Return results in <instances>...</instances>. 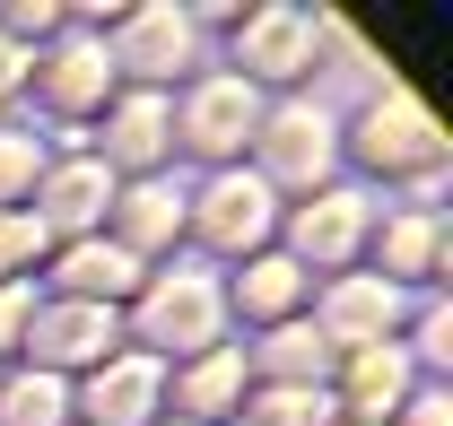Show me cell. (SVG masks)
Returning <instances> with one entry per match:
<instances>
[{
  "mask_svg": "<svg viewBox=\"0 0 453 426\" xmlns=\"http://www.w3.org/2000/svg\"><path fill=\"white\" fill-rule=\"evenodd\" d=\"M149 339H166V348H210L219 339V296H210V278H174L149 296Z\"/></svg>",
  "mask_w": 453,
  "mask_h": 426,
  "instance_id": "6da1fadb",
  "label": "cell"
},
{
  "mask_svg": "<svg viewBox=\"0 0 453 426\" xmlns=\"http://www.w3.org/2000/svg\"><path fill=\"white\" fill-rule=\"evenodd\" d=\"M436 148H445V140H436V122L418 105H393V122L366 131V157H384V165H427Z\"/></svg>",
  "mask_w": 453,
  "mask_h": 426,
  "instance_id": "7a4b0ae2",
  "label": "cell"
},
{
  "mask_svg": "<svg viewBox=\"0 0 453 426\" xmlns=\"http://www.w3.org/2000/svg\"><path fill=\"white\" fill-rule=\"evenodd\" d=\"M149 400H157V374H149V366H113V374H96V392H88L96 426H140Z\"/></svg>",
  "mask_w": 453,
  "mask_h": 426,
  "instance_id": "3957f363",
  "label": "cell"
},
{
  "mask_svg": "<svg viewBox=\"0 0 453 426\" xmlns=\"http://www.w3.org/2000/svg\"><path fill=\"white\" fill-rule=\"evenodd\" d=\"M244 53H253V70L288 79V70L305 61V18H288V9H262V18H253V35H244Z\"/></svg>",
  "mask_w": 453,
  "mask_h": 426,
  "instance_id": "277c9868",
  "label": "cell"
},
{
  "mask_svg": "<svg viewBox=\"0 0 453 426\" xmlns=\"http://www.w3.org/2000/svg\"><path fill=\"white\" fill-rule=\"evenodd\" d=\"M201 226H210L219 244H253V235L271 226V201H262L253 183H219V192H210V217H201Z\"/></svg>",
  "mask_w": 453,
  "mask_h": 426,
  "instance_id": "5b68a950",
  "label": "cell"
},
{
  "mask_svg": "<svg viewBox=\"0 0 453 426\" xmlns=\"http://www.w3.org/2000/svg\"><path fill=\"white\" fill-rule=\"evenodd\" d=\"M244 122H253L244 87H201V105H192V140H201L210 157H226V148L244 140Z\"/></svg>",
  "mask_w": 453,
  "mask_h": 426,
  "instance_id": "8992f818",
  "label": "cell"
},
{
  "mask_svg": "<svg viewBox=\"0 0 453 426\" xmlns=\"http://www.w3.org/2000/svg\"><path fill=\"white\" fill-rule=\"evenodd\" d=\"M323 157H332V140H323V122H314V113L271 122V165H280V174H314Z\"/></svg>",
  "mask_w": 453,
  "mask_h": 426,
  "instance_id": "52a82bcc",
  "label": "cell"
},
{
  "mask_svg": "<svg viewBox=\"0 0 453 426\" xmlns=\"http://www.w3.org/2000/svg\"><path fill=\"white\" fill-rule=\"evenodd\" d=\"M296 235H305V253L340 262V253H349V235H357V201H349V192H332L323 209H305V226H296Z\"/></svg>",
  "mask_w": 453,
  "mask_h": 426,
  "instance_id": "ba28073f",
  "label": "cell"
},
{
  "mask_svg": "<svg viewBox=\"0 0 453 426\" xmlns=\"http://www.w3.org/2000/svg\"><path fill=\"white\" fill-rule=\"evenodd\" d=\"M70 287H79V296H122V287H131V253L79 244V253H70Z\"/></svg>",
  "mask_w": 453,
  "mask_h": 426,
  "instance_id": "9c48e42d",
  "label": "cell"
},
{
  "mask_svg": "<svg viewBox=\"0 0 453 426\" xmlns=\"http://www.w3.org/2000/svg\"><path fill=\"white\" fill-rule=\"evenodd\" d=\"M9 426H61V383H44V374H27V383H9Z\"/></svg>",
  "mask_w": 453,
  "mask_h": 426,
  "instance_id": "30bf717a",
  "label": "cell"
},
{
  "mask_svg": "<svg viewBox=\"0 0 453 426\" xmlns=\"http://www.w3.org/2000/svg\"><path fill=\"white\" fill-rule=\"evenodd\" d=\"M105 339H113V322L96 314V305H79V314H61V322H53V357H96Z\"/></svg>",
  "mask_w": 453,
  "mask_h": 426,
  "instance_id": "8fae6325",
  "label": "cell"
},
{
  "mask_svg": "<svg viewBox=\"0 0 453 426\" xmlns=\"http://www.w3.org/2000/svg\"><path fill=\"white\" fill-rule=\"evenodd\" d=\"M157 140H166V113H157V105H131V113H122V131H113V157L149 165V157H157Z\"/></svg>",
  "mask_w": 453,
  "mask_h": 426,
  "instance_id": "7c38bea8",
  "label": "cell"
},
{
  "mask_svg": "<svg viewBox=\"0 0 453 426\" xmlns=\"http://www.w3.org/2000/svg\"><path fill=\"white\" fill-rule=\"evenodd\" d=\"M288 296H296V270H288V262H253V278H244V305H253V314H280Z\"/></svg>",
  "mask_w": 453,
  "mask_h": 426,
  "instance_id": "4fadbf2b",
  "label": "cell"
},
{
  "mask_svg": "<svg viewBox=\"0 0 453 426\" xmlns=\"http://www.w3.org/2000/svg\"><path fill=\"white\" fill-rule=\"evenodd\" d=\"M96 79H105V61H96V53H61V70H53V96L88 105V96H96Z\"/></svg>",
  "mask_w": 453,
  "mask_h": 426,
  "instance_id": "5bb4252c",
  "label": "cell"
},
{
  "mask_svg": "<svg viewBox=\"0 0 453 426\" xmlns=\"http://www.w3.org/2000/svg\"><path fill=\"white\" fill-rule=\"evenodd\" d=\"M166 53H183V27H174V18H140L131 61H140V70H166Z\"/></svg>",
  "mask_w": 453,
  "mask_h": 426,
  "instance_id": "9a60e30c",
  "label": "cell"
},
{
  "mask_svg": "<svg viewBox=\"0 0 453 426\" xmlns=\"http://www.w3.org/2000/svg\"><path fill=\"white\" fill-rule=\"evenodd\" d=\"M96 192H105V183H96V174H88V165H79V174H61V183H53V209L70 217V226H79V217L96 209Z\"/></svg>",
  "mask_w": 453,
  "mask_h": 426,
  "instance_id": "2e32d148",
  "label": "cell"
},
{
  "mask_svg": "<svg viewBox=\"0 0 453 426\" xmlns=\"http://www.w3.org/2000/svg\"><path fill=\"white\" fill-rule=\"evenodd\" d=\"M262 426H323V400H305V392H271V400H262Z\"/></svg>",
  "mask_w": 453,
  "mask_h": 426,
  "instance_id": "e0dca14e",
  "label": "cell"
},
{
  "mask_svg": "<svg viewBox=\"0 0 453 426\" xmlns=\"http://www.w3.org/2000/svg\"><path fill=\"white\" fill-rule=\"evenodd\" d=\"M357 392H366V400H393V392H401V357H393V348H375V357L357 366Z\"/></svg>",
  "mask_w": 453,
  "mask_h": 426,
  "instance_id": "ac0fdd59",
  "label": "cell"
},
{
  "mask_svg": "<svg viewBox=\"0 0 453 426\" xmlns=\"http://www.w3.org/2000/svg\"><path fill=\"white\" fill-rule=\"evenodd\" d=\"M393 314V296H375V287H349L340 296V331H357V322H384Z\"/></svg>",
  "mask_w": 453,
  "mask_h": 426,
  "instance_id": "d6986e66",
  "label": "cell"
},
{
  "mask_svg": "<svg viewBox=\"0 0 453 426\" xmlns=\"http://www.w3.org/2000/svg\"><path fill=\"white\" fill-rule=\"evenodd\" d=\"M174 209H166V192H131V235H166Z\"/></svg>",
  "mask_w": 453,
  "mask_h": 426,
  "instance_id": "ffe728a7",
  "label": "cell"
},
{
  "mask_svg": "<svg viewBox=\"0 0 453 426\" xmlns=\"http://www.w3.org/2000/svg\"><path fill=\"white\" fill-rule=\"evenodd\" d=\"M27 174H35V148H27V140H0V201H9Z\"/></svg>",
  "mask_w": 453,
  "mask_h": 426,
  "instance_id": "44dd1931",
  "label": "cell"
},
{
  "mask_svg": "<svg viewBox=\"0 0 453 426\" xmlns=\"http://www.w3.org/2000/svg\"><path fill=\"white\" fill-rule=\"evenodd\" d=\"M226 383H235V366H226V357H210V366L192 374V400H201V409H219V400H226Z\"/></svg>",
  "mask_w": 453,
  "mask_h": 426,
  "instance_id": "7402d4cb",
  "label": "cell"
},
{
  "mask_svg": "<svg viewBox=\"0 0 453 426\" xmlns=\"http://www.w3.org/2000/svg\"><path fill=\"white\" fill-rule=\"evenodd\" d=\"M27 253H35V226H27V217H0V270L27 262Z\"/></svg>",
  "mask_w": 453,
  "mask_h": 426,
  "instance_id": "603a6c76",
  "label": "cell"
},
{
  "mask_svg": "<svg viewBox=\"0 0 453 426\" xmlns=\"http://www.w3.org/2000/svg\"><path fill=\"white\" fill-rule=\"evenodd\" d=\"M418 426H445V400H418Z\"/></svg>",
  "mask_w": 453,
  "mask_h": 426,
  "instance_id": "cb8c5ba5",
  "label": "cell"
}]
</instances>
